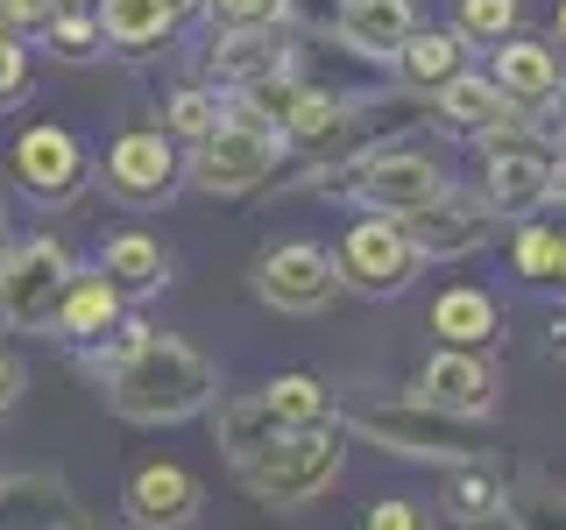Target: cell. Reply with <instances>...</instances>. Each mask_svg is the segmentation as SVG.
<instances>
[{
    "label": "cell",
    "mask_w": 566,
    "mask_h": 530,
    "mask_svg": "<svg viewBox=\"0 0 566 530\" xmlns=\"http://www.w3.org/2000/svg\"><path fill=\"white\" fill-rule=\"evenodd\" d=\"M93 375L106 389V411L128 424H185L212 403V361L199 347L170 340V332H142V340L85 347Z\"/></svg>",
    "instance_id": "obj_1"
},
{
    "label": "cell",
    "mask_w": 566,
    "mask_h": 530,
    "mask_svg": "<svg viewBox=\"0 0 566 530\" xmlns=\"http://www.w3.org/2000/svg\"><path fill=\"white\" fill-rule=\"evenodd\" d=\"M234 467V481L255 495L262 509H305L318 495H333L347 467V438H340V417L333 424H297V432H276L262 438V446H248L241 459H227Z\"/></svg>",
    "instance_id": "obj_2"
},
{
    "label": "cell",
    "mask_w": 566,
    "mask_h": 530,
    "mask_svg": "<svg viewBox=\"0 0 566 530\" xmlns=\"http://www.w3.org/2000/svg\"><path fill=\"white\" fill-rule=\"evenodd\" d=\"M283 128L276 120H262L255 106H220V120L191 141V156H185V184H199L212 191V199H241V191H255V184H270L276 163H283Z\"/></svg>",
    "instance_id": "obj_3"
},
{
    "label": "cell",
    "mask_w": 566,
    "mask_h": 530,
    "mask_svg": "<svg viewBox=\"0 0 566 530\" xmlns=\"http://www.w3.org/2000/svg\"><path fill=\"white\" fill-rule=\"evenodd\" d=\"M482 141V199L495 205V220H524V212H545L566 184V156L524 120H503V128L474 135Z\"/></svg>",
    "instance_id": "obj_4"
},
{
    "label": "cell",
    "mask_w": 566,
    "mask_h": 530,
    "mask_svg": "<svg viewBox=\"0 0 566 530\" xmlns=\"http://www.w3.org/2000/svg\"><path fill=\"white\" fill-rule=\"evenodd\" d=\"M318 191H340L361 212H389V220H411L418 205H432L447 191V163H432L424 149H368L347 170H326Z\"/></svg>",
    "instance_id": "obj_5"
},
{
    "label": "cell",
    "mask_w": 566,
    "mask_h": 530,
    "mask_svg": "<svg viewBox=\"0 0 566 530\" xmlns=\"http://www.w3.org/2000/svg\"><path fill=\"white\" fill-rule=\"evenodd\" d=\"M333 269H340V290H361V297H403L424 269L418 241L403 220H389V212H361V220L340 226V241H333Z\"/></svg>",
    "instance_id": "obj_6"
},
{
    "label": "cell",
    "mask_w": 566,
    "mask_h": 530,
    "mask_svg": "<svg viewBox=\"0 0 566 530\" xmlns=\"http://www.w3.org/2000/svg\"><path fill=\"white\" fill-rule=\"evenodd\" d=\"M71 247L57 234H29L0 255V326L8 332H50L57 318V297L71 283Z\"/></svg>",
    "instance_id": "obj_7"
},
{
    "label": "cell",
    "mask_w": 566,
    "mask_h": 530,
    "mask_svg": "<svg viewBox=\"0 0 566 530\" xmlns=\"http://www.w3.org/2000/svg\"><path fill=\"white\" fill-rule=\"evenodd\" d=\"M106 199H120L128 212H156L185 191V149L164 128H128L106 141V163H99Z\"/></svg>",
    "instance_id": "obj_8"
},
{
    "label": "cell",
    "mask_w": 566,
    "mask_h": 530,
    "mask_svg": "<svg viewBox=\"0 0 566 530\" xmlns=\"http://www.w3.org/2000/svg\"><path fill=\"white\" fill-rule=\"evenodd\" d=\"M255 297L270 311H283V318H312V311H326L333 297H340V269H333V247H318V241H305V234H283V241H270L255 255Z\"/></svg>",
    "instance_id": "obj_9"
},
{
    "label": "cell",
    "mask_w": 566,
    "mask_h": 530,
    "mask_svg": "<svg viewBox=\"0 0 566 530\" xmlns=\"http://www.w3.org/2000/svg\"><path fill=\"white\" fill-rule=\"evenodd\" d=\"M354 432L368 438L376 453H397V459H460V453H474L468 438H460V417L447 411H432L424 396H397V403H361L354 411Z\"/></svg>",
    "instance_id": "obj_10"
},
{
    "label": "cell",
    "mask_w": 566,
    "mask_h": 530,
    "mask_svg": "<svg viewBox=\"0 0 566 530\" xmlns=\"http://www.w3.org/2000/svg\"><path fill=\"white\" fill-rule=\"evenodd\" d=\"M411 396H424L432 411H447L460 424H482L503 403V368L489 361V347H439L432 361L418 368Z\"/></svg>",
    "instance_id": "obj_11"
},
{
    "label": "cell",
    "mask_w": 566,
    "mask_h": 530,
    "mask_svg": "<svg viewBox=\"0 0 566 530\" xmlns=\"http://www.w3.org/2000/svg\"><path fill=\"white\" fill-rule=\"evenodd\" d=\"M8 170H14V184H22L29 199H43V205L78 199L85 177H93V163H85V141L71 135V128H57V120H35V128L14 135Z\"/></svg>",
    "instance_id": "obj_12"
},
{
    "label": "cell",
    "mask_w": 566,
    "mask_h": 530,
    "mask_svg": "<svg viewBox=\"0 0 566 530\" xmlns=\"http://www.w3.org/2000/svg\"><path fill=\"white\" fill-rule=\"evenodd\" d=\"M403 226H411L424 262H460V255H474V247L495 234V205L482 199V191H468V184L447 177V191H439L432 205H418Z\"/></svg>",
    "instance_id": "obj_13"
},
{
    "label": "cell",
    "mask_w": 566,
    "mask_h": 530,
    "mask_svg": "<svg viewBox=\"0 0 566 530\" xmlns=\"http://www.w3.org/2000/svg\"><path fill=\"white\" fill-rule=\"evenodd\" d=\"M206 509V488L191 467H177V459H142L128 474V488H120V517L142 523V530H177V523H199Z\"/></svg>",
    "instance_id": "obj_14"
},
{
    "label": "cell",
    "mask_w": 566,
    "mask_h": 530,
    "mask_svg": "<svg viewBox=\"0 0 566 530\" xmlns=\"http://www.w3.org/2000/svg\"><path fill=\"white\" fill-rule=\"evenodd\" d=\"M270 71H291V43H283V22H241V29H220L206 50V78L241 93V85L270 78Z\"/></svg>",
    "instance_id": "obj_15"
},
{
    "label": "cell",
    "mask_w": 566,
    "mask_h": 530,
    "mask_svg": "<svg viewBox=\"0 0 566 530\" xmlns=\"http://www.w3.org/2000/svg\"><path fill=\"white\" fill-rule=\"evenodd\" d=\"M489 78L503 85L524 114H538V106H553V93L566 85V57L553 43H538V35H503V43H489Z\"/></svg>",
    "instance_id": "obj_16"
},
{
    "label": "cell",
    "mask_w": 566,
    "mask_h": 530,
    "mask_svg": "<svg viewBox=\"0 0 566 530\" xmlns=\"http://www.w3.org/2000/svg\"><path fill=\"white\" fill-rule=\"evenodd\" d=\"M432 120L447 135H489V128H503V120H524V106L503 93V85L489 78V71H453L447 85L432 93Z\"/></svg>",
    "instance_id": "obj_17"
},
{
    "label": "cell",
    "mask_w": 566,
    "mask_h": 530,
    "mask_svg": "<svg viewBox=\"0 0 566 530\" xmlns=\"http://www.w3.org/2000/svg\"><path fill=\"white\" fill-rule=\"evenodd\" d=\"M120 311H128V297H120V283L106 276V269H71L50 332H57V340H71V347H99L106 332L120 326Z\"/></svg>",
    "instance_id": "obj_18"
},
{
    "label": "cell",
    "mask_w": 566,
    "mask_h": 530,
    "mask_svg": "<svg viewBox=\"0 0 566 530\" xmlns=\"http://www.w3.org/2000/svg\"><path fill=\"white\" fill-rule=\"evenodd\" d=\"M418 29V0H333V35L340 50L368 64H389V50Z\"/></svg>",
    "instance_id": "obj_19"
},
{
    "label": "cell",
    "mask_w": 566,
    "mask_h": 530,
    "mask_svg": "<svg viewBox=\"0 0 566 530\" xmlns=\"http://www.w3.org/2000/svg\"><path fill=\"white\" fill-rule=\"evenodd\" d=\"M389 71H397L403 93L432 99L439 85L453 78V71H468V35H460V29H424V22H418L397 50H389Z\"/></svg>",
    "instance_id": "obj_20"
},
{
    "label": "cell",
    "mask_w": 566,
    "mask_h": 530,
    "mask_svg": "<svg viewBox=\"0 0 566 530\" xmlns=\"http://www.w3.org/2000/svg\"><path fill=\"white\" fill-rule=\"evenodd\" d=\"M432 340L439 347H495L503 340V305L482 283H447L432 297Z\"/></svg>",
    "instance_id": "obj_21"
},
{
    "label": "cell",
    "mask_w": 566,
    "mask_h": 530,
    "mask_svg": "<svg viewBox=\"0 0 566 530\" xmlns=\"http://www.w3.org/2000/svg\"><path fill=\"white\" fill-rule=\"evenodd\" d=\"M447 517L453 523H503L510 517V481H503V467L495 459H482V453H460V459H447Z\"/></svg>",
    "instance_id": "obj_22"
},
{
    "label": "cell",
    "mask_w": 566,
    "mask_h": 530,
    "mask_svg": "<svg viewBox=\"0 0 566 530\" xmlns=\"http://www.w3.org/2000/svg\"><path fill=\"white\" fill-rule=\"evenodd\" d=\"M93 14H99L106 50H120V57H149V50H164L170 29L185 22L170 0H93Z\"/></svg>",
    "instance_id": "obj_23"
},
{
    "label": "cell",
    "mask_w": 566,
    "mask_h": 530,
    "mask_svg": "<svg viewBox=\"0 0 566 530\" xmlns=\"http://www.w3.org/2000/svg\"><path fill=\"white\" fill-rule=\"evenodd\" d=\"M99 269L120 283V297H156L170 283V247L156 241V234H142V226H120V234H106L99 247Z\"/></svg>",
    "instance_id": "obj_24"
},
{
    "label": "cell",
    "mask_w": 566,
    "mask_h": 530,
    "mask_svg": "<svg viewBox=\"0 0 566 530\" xmlns=\"http://www.w3.org/2000/svg\"><path fill=\"white\" fill-rule=\"evenodd\" d=\"M0 523H85V509L50 474H0Z\"/></svg>",
    "instance_id": "obj_25"
},
{
    "label": "cell",
    "mask_w": 566,
    "mask_h": 530,
    "mask_svg": "<svg viewBox=\"0 0 566 530\" xmlns=\"http://www.w3.org/2000/svg\"><path fill=\"white\" fill-rule=\"evenodd\" d=\"M262 411H270V424H283V432H297V424H333L340 417V403H333V389L305 375V368H291V375H270L255 389Z\"/></svg>",
    "instance_id": "obj_26"
},
{
    "label": "cell",
    "mask_w": 566,
    "mask_h": 530,
    "mask_svg": "<svg viewBox=\"0 0 566 530\" xmlns=\"http://www.w3.org/2000/svg\"><path fill=\"white\" fill-rule=\"evenodd\" d=\"M276 128H283V149H326L347 128V99L326 93V85H297V99L283 106Z\"/></svg>",
    "instance_id": "obj_27"
},
{
    "label": "cell",
    "mask_w": 566,
    "mask_h": 530,
    "mask_svg": "<svg viewBox=\"0 0 566 530\" xmlns=\"http://www.w3.org/2000/svg\"><path fill=\"white\" fill-rule=\"evenodd\" d=\"M510 269L524 283H566V226L553 220H517V241H510Z\"/></svg>",
    "instance_id": "obj_28"
},
{
    "label": "cell",
    "mask_w": 566,
    "mask_h": 530,
    "mask_svg": "<svg viewBox=\"0 0 566 530\" xmlns=\"http://www.w3.org/2000/svg\"><path fill=\"white\" fill-rule=\"evenodd\" d=\"M453 29L489 50V43H503V35L524 29V0H453Z\"/></svg>",
    "instance_id": "obj_29"
},
{
    "label": "cell",
    "mask_w": 566,
    "mask_h": 530,
    "mask_svg": "<svg viewBox=\"0 0 566 530\" xmlns=\"http://www.w3.org/2000/svg\"><path fill=\"white\" fill-rule=\"evenodd\" d=\"M212 120H220V93H212V85H177L164 99V135L170 141H199Z\"/></svg>",
    "instance_id": "obj_30"
},
{
    "label": "cell",
    "mask_w": 566,
    "mask_h": 530,
    "mask_svg": "<svg viewBox=\"0 0 566 530\" xmlns=\"http://www.w3.org/2000/svg\"><path fill=\"white\" fill-rule=\"evenodd\" d=\"M43 35H50V50H57L64 64H85V57H99V50H106V35H99V14H93V8H57Z\"/></svg>",
    "instance_id": "obj_31"
},
{
    "label": "cell",
    "mask_w": 566,
    "mask_h": 530,
    "mask_svg": "<svg viewBox=\"0 0 566 530\" xmlns=\"http://www.w3.org/2000/svg\"><path fill=\"white\" fill-rule=\"evenodd\" d=\"M206 14L220 29H241V22H291V0H206Z\"/></svg>",
    "instance_id": "obj_32"
},
{
    "label": "cell",
    "mask_w": 566,
    "mask_h": 530,
    "mask_svg": "<svg viewBox=\"0 0 566 530\" xmlns=\"http://www.w3.org/2000/svg\"><path fill=\"white\" fill-rule=\"evenodd\" d=\"M29 93V43L14 29H0V106H14Z\"/></svg>",
    "instance_id": "obj_33"
},
{
    "label": "cell",
    "mask_w": 566,
    "mask_h": 530,
    "mask_svg": "<svg viewBox=\"0 0 566 530\" xmlns=\"http://www.w3.org/2000/svg\"><path fill=\"white\" fill-rule=\"evenodd\" d=\"M57 8H64V0H0V29H14V35H43Z\"/></svg>",
    "instance_id": "obj_34"
},
{
    "label": "cell",
    "mask_w": 566,
    "mask_h": 530,
    "mask_svg": "<svg viewBox=\"0 0 566 530\" xmlns=\"http://www.w3.org/2000/svg\"><path fill=\"white\" fill-rule=\"evenodd\" d=\"M368 530H418L424 523V509H411V502H368V517H361Z\"/></svg>",
    "instance_id": "obj_35"
},
{
    "label": "cell",
    "mask_w": 566,
    "mask_h": 530,
    "mask_svg": "<svg viewBox=\"0 0 566 530\" xmlns=\"http://www.w3.org/2000/svg\"><path fill=\"white\" fill-rule=\"evenodd\" d=\"M22 382H29V375H22V361H14V353L0 347V417H8L14 403H22Z\"/></svg>",
    "instance_id": "obj_36"
},
{
    "label": "cell",
    "mask_w": 566,
    "mask_h": 530,
    "mask_svg": "<svg viewBox=\"0 0 566 530\" xmlns=\"http://www.w3.org/2000/svg\"><path fill=\"white\" fill-rule=\"evenodd\" d=\"M553 50H559V57H566V0H559V8H553Z\"/></svg>",
    "instance_id": "obj_37"
},
{
    "label": "cell",
    "mask_w": 566,
    "mask_h": 530,
    "mask_svg": "<svg viewBox=\"0 0 566 530\" xmlns=\"http://www.w3.org/2000/svg\"><path fill=\"white\" fill-rule=\"evenodd\" d=\"M170 8H177V14H206V0H170Z\"/></svg>",
    "instance_id": "obj_38"
},
{
    "label": "cell",
    "mask_w": 566,
    "mask_h": 530,
    "mask_svg": "<svg viewBox=\"0 0 566 530\" xmlns=\"http://www.w3.org/2000/svg\"><path fill=\"white\" fill-rule=\"evenodd\" d=\"M553 106H559V135H566V85H559V93H553Z\"/></svg>",
    "instance_id": "obj_39"
},
{
    "label": "cell",
    "mask_w": 566,
    "mask_h": 530,
    "mask_svg": "<svg viewBox=\"0 0 566 530\" xmlns=\"http://www.w3.org/2000/svg\"><path fill=\"white\" fill-rule=\"evenodd\" d=\"M64 8H93V0H64Z\"/></svg>",
    "instance_id": "obj_40"
}]
</instances>
